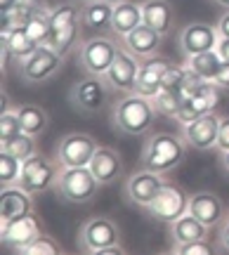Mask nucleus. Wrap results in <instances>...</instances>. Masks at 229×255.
<instances>
[{
    "label": "nucleus",
    "mask_w": 229,
    "mask_h": 255,
    "mask_svg": "<svg viewBox=\"0 0 229 255\" xmlns=\"http://www.w3.org/2000/svg\"><path fill=\"white\" fill-rule=\"evenodd\" d=\"M19 175H21V161L7 151H0V187L17 184Z\"/></svg>",
    "instance_id": "34"
},
{
    "label": "nucleus",
    "mask_w": 229,
    "mask_h": 255,
    "mask_svg": "<svg viewBox=\"0 0 229 255\" xmlns=\"http://www.w3.org/2000/svg\"><path fill=\"white\" fill-rule=\"evenodd\" d=\"M0 151H7V154L17 156L19 161H26L28 156L38 154L36 137L28 135V132H19L17 137H12L7 142H0Z\"/></svg>",
    "instance_id": "31"
},
{
    "label": "nucleus",
    "mask_w": 229,
    "mask_h": 255,
    "mask_svg": "<svg viewBox=\"0 0 229 255\" xmlns=\"http://www.w3.org/2000/svg\"><path fill=\"white\" fill-rule=\"evenodd\" d=\"M218 52H220V57L225 59V62H229V38H222L220 36V40H218V47H215Z\"/></svg>",
    "instance_id": "42"
},
{
    "label": "nucleus",
    "mask_w": 229,
    "mask_h": 255,
    "mask_svg": "<svg viewBox=\"0 0 229 255\" xmlns=\"http://www.w3.org/2000/svg\"><path fill=\"white\" fill-rule=\"evenodd\" d=\"M55 161L45 158L43 154L28 156L26 161H21V175H19L17 184L21 189H26L28 194H33V196L52 189L57 177H59V170H62V165L55 163Z\"/></svg>",
    "instance_id": "7"
},
{
    "label": "nucleus",
    "mask_w": 229,
    "mask_h": 255,
    "mask_svg": "<svg viewBox=\"0 0 229 255\" xmlns=\"http://www.w3.org/2000/svg\"><path fill=\"white\" fill-rule=\"evenodd\" d=\"M220 95H222V88L218 83L203 81L201 85L184 100L182 109H180V114L175 116V121H177L180 126H187V123H192V121L201 119L206 114L215 111V107L220 104Z\"/></svg>",
    "instance_id": "12"
},
{
    "label": "nucleus",
    "mask_w": 229,
    "mask_h": 255,
    "mask_svg": "<svg viewBox=\"0 0 229 255\" xmlns=\"http://www.w3.org/2000/svg\"><path fill=\"white\" fill-rule=\"evenodd\" d=\"M154 220L165 222V225H173L177 218H182L189 213V194L177 187V184H163V189L158 191L151 203L144 208Z\"/></svg>",
    "instance_id": "10"
},
{
    "label": "nucleus",
    "mask_w": 229,
    "mask_h": 255,
    "mask_svg": "<svg viewBox=\"0 0 229 255\" xmlns=\"http://www.w3.org/2000/svg\"><path fill=\"white\" fill-rule=\"evenodd\" d=\"M218 31H220L222 38H229V9L220 17V21H218Z\"/></svg>",
    "instance_id": "41"
},
{
    "label": "nucleus",
    "mask_w": 229,
    "mask_h": 255,
    "mask_svg": "<svg viewBox=\"0 0 229 255\" xmlns=\"http://www.w3.org/2000/svg\"><path fill=\"white\" fill-rule=\"evenodd\" d=\"M19 132H24V128H21V121H19L17 109L5 107L2 114H0V142H7V139H12V137H17Z\"/></svg>",
    "instance_id": "36"
},
{
    "label": "nucleus",
    "mask_w": 229,
    "mask_h": 255,
    "mask_svg": "<svg viewBox=\"0 0 229 255\" xmlns=\"http://www.w3.org/2000/svg\"><path fill=\"white\" fill-rule=\"evenodd\" d=\"M189 213L206 227H218L225 220V203L215 191H199L189 196Z\"/></svg>",
    "instance_id": "19"
},
{
    "label": "nucleus",
    "mask_w": 229,
    "mask_h": 255,
    "mask_svg": "<svg viewBox=\"0 0 229 255\" xmlns=\"http://www.w3.org/2000/svg\"><path fill=\"white\" fill-rule=\"evenodd\" d=\"M111 17H114V5L107 2V0H90L81 9L83 28L95 31V33L104 31V28H111Z\"/></svg>",
    "instance_id": "25"
},
{
    "label": "nucleus",
    "mask_w": 229,
    "mask_h": 255,
    "mask_svg": "<svg viewBox=\"0 0 229 255\" xmlns=\"http://www.w3.org/2000/svg\"><path fill=\"white\" fill-rule=\"evenodd\" d=\"M218 151H229V116L220 119V135H218Z\"/></svg>",
    "instance_id": "38"
},
{
    "label": "nucleus",
    "mask_w": 229,
    "mask_h": 255,
    "mask_svg": "<svg viewBox=\"0 0 229 255\" xmlns=\"http://www.w3.org/2000/svg\"><path fill=\"white\" fill-rule=\"evenodd\" d=\"M215 83L220 85L222 90H229V62H225V66H222V71L218 73V78H215Z\"/></svg>",
    "instance_id": "40"
},
{
    "label": "nucleus",
    "mask_w": 229,
    "mask_h": 255,
    "mask_svg": "<svg viewBox=\"0 0 229 255\" xmlns=\"http://www.w3.org/2000/svg\"><path fill=\"white\" fill-rule=\"evenodd\" d=\"M76 2H81V5H85V2H90V0H76Z\"/></svg>",
    "instance_id": "47"
},
{
    "label": "nucleus",
    "mask_w": 229,
    "mask_h": 255,
    "mask_svg": "<svg viewBox=\"0 0 229 255\" xmlns=\"http://www.w3.org/2000/svg\"><path fill=\"white\" fill-rule=\"evenodd\" d=\"M220 165H222V170L229 175V151H222L220 154Z\"/></svg>",
    "instance_id": "44"
},
{
    "label": "nucleus",
    "mask_w": 229,
    "mask_h": 255,
    "mask_svg": "<svg viewBox=\"0 0 229 255\" xmlns=\"http://www.w3.org/2000/svg\"><path fill=\"white\" fill-rule=\"evenodd\" d=\"M170 66H173V62L161 55H151V57H147V59H139V73H137L135 92H137V95H144V97H154L156 92L161 90L163 76Z\"/></svg>",
    "instance_id": "18"
},
{
    "label": "nucleus",
    "mask_w": 229,
    "mask_h": 255,
    "mask_svg": "<svg viewBox=\"0 0 229 255\" xmlns=\"http://www.w3.org/2000/svg\"><path fill=\"white\" fill-rule=\"evenodd\" d=\"M38 234H40V227H38V220L33 218V213H26V215L12 220V222H0V241H2V246L14 248L17 253L24 246H28Z\"/></svg>",
    "instance_id": "17"
},
{
    "label": "nucleus",
    "mask_w": 229,
    "mask_h": 255,
    "mask_svg": "<svg viewBox=\"0 0 229 255\" xmlns=\"http://www.w3.org/2000/svg\"><path fill=\"white\" fill-rule=\"evenodd\" d=\"M218 239H220V248L225 253H229V215L220 222V234H218Z\"/></svg>",
    "instance_id": "39"
},
{
    "label": "nucleus",
    "mask_w": 229,
    "mask_h": 255,
    "mask_svg": "<svg viewBox=\"0 0 229 255\" xmlns=\"http://www.w3.org/2000/svg\"><path fill=\"white\" fill-rule=\"evenodd\" d=\"M17 114H19V121H21L24 132H28V135L38 137L47 130L50 116H47V111L43 109V107H38V104H24V107L17 109Z\"/></svg>",
    "instance_id": "30"
},
{
    "label": "nucleus",
    "mask_w": 229,
    "mask_h": 255,
    "mask_svg": "<svg viewBox=\"0 0 229 255\" xmlns=\"http://www.w3.org/2000/svg\"><path fill=\"white\" fill-rule=\"evenodd\" d=\"M184 146H187V142L170 135V132H154L147 137V142L142 146L139 165L158 175L173 173L184 161V154H187Z\"/></svg>",
    "instance_id": "2"
},
{
    "label": "nucleus",
    "mask_w": 229,
    "mask_h": 255,
    "mask_svg": "<svg viewBox=\"0 0 229 255\" xmlns=\"http://www.w3.org/2000/svg\"><path fill=\"white\" fill-rule=\"evenodd\" d=\"M137 73H139V59L132 52H128L125 47H120L111 69L107 71L104 81L109 83L111 90L118 92H135V85H137Z\"/></svg>",
    "instance_id": "15"
},
{
    "label": "nucleus",
    "mask_w": 229,
    "mask_h": 255,
    "mask_svg": "<svg viewBox=\"0 0 229 255\" xmlns=\"http://www.w3.org/2000/svg\"><path fill=\"white\" fill-rule=\"evenodd\" d=\"M208 229L211 227H206L201 220H196L192 213H187L170 225V237H173L175 244H187V241L208 239Z\"/></svg>",
    "instance_id": "26"
},
{
    "label": "nucleus",
    "mask_w": 229,
    "mask_h": 255,
    "mask_svg": "<svg viewBox=\"0 0 229 255\" xmlns=\"http://www.w3.org/2000/svg\"><path fill=\"white\" fill-rule=\"evenodd\" d=\"M64 64V57L50 45H40L31 57L19 62V76L26 85H40V83L55 78Z\"/></svg>",
    "instance_id": "8"
},
{
    "label": "nucleus",
    "mask_w": 229,
    "mask_h": 255,
    "mask_svg": "<svg viewBox=\"0 0 229 255\" xmlns=\"http://www.w3.org/2000/svg\"><path fill=\"white\" fill-rule=\"evenodd\" d=\"M100 180L95 177L90 165L83 168H62L59 177L55 182L57 196L66 203H90L97 191H100Z\"/></svg>",
    "instance_id": "4"
},
{
    "label": "nucleus",
    "mask_w": 229,
    "mask_h": 255,
    "mask_svg": "<svg viewBox=\"0 0 229 255\" xmlns=\"http://www.w3.org/2000/svg\"><path fill=\"white\" fill-rule=\"evenodd\" d=\"M107 2H111V5H118V2H123V0H107Z\"/></svg>",
    "instance_id": "46"
},
{
    "label": "nucleus",
    "mask_w": 229,
    "mask_h": 255,
    "mask_svg": "<svg viewBox=\"0 0 229 255\" xmlns=\"http://www.w3.org/2000/svg\"><path fill=\"white\" fill-rule=\"evenodd\" d=\"M215 5H220L222 9H229V0H215Z\"/></svg>",
    "instance_id": "45"
},
{
    "label": "nucleus",
    "mask_w": 229,
    "mask_h": 255,
    "mask_svg": "<svg viewBox=\"0 0 229 255\" xmlns=\"http://www.w3.org/2000/svg\"><path fill=\"white\" fill-rule=\"evenodd\" d=\"M109 90H111L109 83L104 81L102 76H88V78L78 81L71 88L69 102L81 114H97L109 100Z\"/></svg>",
    "instance_id": "11"
},
{
    "label": "nucleus",
    "mask_w": 229,
    "mask_h": 255,
    "mask_svg": "<svg viewBox=\"0 0 229 255\" xmlns=\"http://www.w3.org/2000/svg\"><path fill=\"white\" fill-rule=\"evenodd\" d=\"M43 7H45L43 0H17L12 12H0V14H7L9 21H12V28H17V26H26L28 19L33 17L36 12H40Z\"/></svg>",
    "instance_id": "33"
},
{
    "label": "nucleus",
    "mask_w": 229,
    "mask_h": 255,
    "mask_svg": "<svg viewBox=\"0 0 229 255\" xmlns=\"http://www.w3.org/2000/svg\"><path fill=\"white\" fill-rule=\"evenodd\" d=\"M78 251L90 255H114L123 253L120 229L109 218H90L78 229Z\"/></svg>",
    "instance_id": "3"
},
{
    "label": "nucleus",
    "mask_w": 229,
    "mask_h": 255,
    "mask_svg": "<svg viewBox=\"0 0 229 255\" xmlns=\"http://www.w3.org/2000/svg\"><path fill=\"white\" fill-rule=\"evenodd\" d=\"M218 135H220V116H215V111L182 126V139L187 142V146H192L196 151L215 149L218 146Z\"/></svg>",
    "instance_id": "13"
},
{
    "label": "nucleus",
    "mask_w": 229,
    "mask_h": 255,
    "mask_svg": "<svg viewBox=\"0 0 229 255\" xmlns=\"http://www.w3.org/2000/svg\"><path fill=\"white\" fill-rule=\"evenodd\" d=\"M163 175L151 173L147 168H142L137 173H132L125 180V196L132 206H139V208H147L149 203L158 196V191L163 189Z\"/></svg>",
    "instance_id": "14"
},
{
    "label": "nucleus",
    "mask_w": 229,
    "mask_h": 255,
    "mask_svg": "<svg viewBox=\"0 0 229 255\" xmlns=\"http://www.w3.org/2000/svg\"><path fill=\"white\" fill-rule=\"evenodd\" d=\"M144 21L142 17V5L123 0L118 5H114V17H111V31L118 38H125L130 31H135Z\"/></svg>",
    "instance_id": "24"
},
{
    "label": "nucleus",
    "mask_w": 229,
    "mask_h": 255,
    "mask_svg": "<svg viewBox=\"0 0 229 255\" xmlns=\"http://www.w3.org/2000/svg\"><path fill=\"white\" fill-rule=\"evenodd\" d=\"M100 149L97 139L88 132H71L64 135L57 144L55 158L62 168H83V165H90L95 151Z\"/></svg>",
    "instance_id": "9"
},
{
    "label": "nucleus",
    "mask_w": 229,
    "mask_h": 255,
    "mask_svg": "<svg viewBox=\"0 0 229 255\" xmlns=\"http://www.w3.org/2000/svg\"><path fill=\"white\" fill-rule=\"evenodd\" d=\"M118 43L114 38L97 36L90 40H83L78 47V66L88 76H107V71L111 69V64L118 55Z\"/></svg>",
    "instance_id": "6"
},
{
    "label": "nucleus",
    "mask_w": 229,
    "mask_h": 255,
    "mask_svg": "<svg viewBox=\"0 0 229 255\" xmlns=\"http://www.w3.org/2000/svg\"><path fill=\"white\" fill-rule=\"evenodd\" d=\"M17 5V0H0V12H12Z\"/></svg>",
    "instance_id": "43"
},
{
    "label": "nucleus",
    "mask_w": 229,
    "mask_h": 255,
    "mask_svg": "<svg viewBox=\"0 0 229 255\" xmlns=\"http://www.w3.org/2000/svg\"><path fill=\"white\" fill-rule=\"evenodd\" d=\"M64 251L62 248V244L57 241V239L52 237H47V234H38L28 246H24L19 253L21 255H59Z\"/></svg>",
    "instance_id": "35"
},
{
    "label": "nucleus",
    "mask_w": 229,
    "mask_h": 255,
    "mask_svg": "<svg viewBox=\"0 0 229 255\" xmlns=\"http://www.w3.org/2000/svg\"><path fill=\"white\" fill-rule=\"evenodd\" d=\"M156 114L158 111H156L151 97H144V95H137V92H128L123 100H118L114 104L111 123L123 135L139 137L151 130Z\"/></svg>",
    "instance_id": "1"
},
{
    "label": "nucleus",
    "mask_w": 229,
    "mask_h": 255,
    "mask_svg": "<svg viewBox=\"0 0 229 255\" xmlns=\"http://www.w3.org/2000/svg\"><path fill=\"white\" fill-rule=\"evenodd\" d=\"M180 47L187 57L192 55H201V52H208V50H215L218 47V40H220V31L213 24H203V21H194V24H187V26L180 31Z\"/></svg>",
    "instance_id": "16"
},
{
    "label": "nucleus",
    "mask_w": 229,
    "mask_h": 255,
    "mask_svg": "<svg viewBox=\"0 0 229 255\" xmlns=\"http://www.w3.org/2000/svg\"><path fill=\"white\" fill-rule=\"evenodd\" d=\"M154 107L158 114H163L168 119H175L184 104V90L182 85H173V88H161L154 97Z\"/></svg>",
    "instance_id": "29"
},
{
    "label": "nucleus",
    "mask_w": 229,
    "mask_h": 255,
    "mask_svg": "<svg viewBox=\"0 0 229 255\" xmlns=\"http://www.w3.org/2000/svg\"><path fill=\"white\" fill-rule=\"evenodd\" d=\"M173 251L177 255H211L215 251L213 244H208V239H199V241H187V244H175Z\"/></svg>",
    "instance_id": "37"
},
{
    "label": "nucleus",
    "mask_w": 229,
    "mask_h": 255,
    "mask_svg": "<svg viewBox=\"0 0 229 255\" xmlns=\"http://www.w3.org/2000/svg\"><path fill=\"white\" fill-rule=\"evenodd\" d=\"M50 7H43L40 12H36L33 17L26 21V31L28 36L36 40L38 45H47L50 43V31H52V24H50Z\"/></svg>",
    "instance_id": "32"
},
{
    "label": "nucleus",
    "mask_w": 229,
    "mask_h": 255,
    "mask_svg": "<svg viewBox=\"0 0 229 255\" xmlns=\"http://www.w3.org/2000/svg\"><path fill=\"white\" fill-rule=\"evenodd\" d=\"M90 170L100 180V184L116 182V180H120V175H123L120 154L116 149H111V146H100L90 161Z\"/></svg>",
    "instance_id": "22"
},
{
    "label": "nucleus",
    "mask_w": 229,
    "mask_h": 255,
    "mask_svg": "<svg viewBox=\"0 0 229 255\" xmlns=\"http://www.w3.org/2000/svg\"><path fill=\"white\" fill-rule=\"evenodd\" d=\"M120 40H123V47H125L128 52H132L137 59H147V57H151V55H156V52H158L163 36L142 21L135 31H130L128 36L120 38Z\"/></svg>",
    "instance_id": "21"
},
{
    "label": "nucleus",
    "mask_w": 229,
    "mask_h": 255,
    "mask_svg": "<svg viewBox=\"0 0 229 255\" xmlns=\"http://www.w3.org/2000/svg\"><path fill=\"white\" fill-rule=\"evenodd\" d=\"M0 38H2V47H5L14 59H19V62H21V59H26V57H31L38 47H40L33 38L28 36L26 26L12 28L7 36H0Z\"/></svg>",
    "instance_id": "27"
},
{
    "label": "nucleus",
    "mask_w": 229,
    "mask_h": 255,
    "mask_svg": "<svg viewBox=\"0 0 229 255\" xmlns=\"http://www.w3.org/2000/svg\"><path fill=\"white\" fill-rule=\"evenodd\" d=\"M142 17H144L147 26L158 31L163 38L175 28V9L170 0H144L142 2Z\"/></svg>",
    "instance_id": "23"
},
{
    "label": "nucleus",
    "mask_w": 229,
    "mask_h": 255,
    "mask_svg": "<svg viewBox=\"0 0 229 255\" xmlns=\"http://www.w3.org/2000/svg\"><path fill=\"white\" fill-rule=\"evenodd\" d=\"M50 24H52V31H50L47 45L57 50L62 57H66L81 38V9H76L74 5H59L50 12Z\"/></svg>",
    "instance_id": "5"
},
{
    "label": "nucleus",
    "mask_w": 229,
    "mask_h": 255,
    "mask_svg": "<svg viewBox=\"0 0 229 255\" xmlns=\"http://www.w3.org/2000/svg\"><path fill=\"white\" fill-rule=\"evenodd\" d=\"M184 66H189L196 76H201L203 81H215L218 73L222 71V66H225V59L220 57L218 50H208V52H201V55L187 57Z\"/></svg>",
    "instance_id": "28"
},
{
    "label": "nucleus",
    "mask_w": 229,
    "mask_h": 255,
    "mask_svg": "<svg viewBox=\"0 0 229 255\" xmlns=\"http://www.w3.org/2000/svg\"><path fill=\"white\" fill-rule=\"evenodd\" d=\"M33 210V194L21 189L19 184L2 187L0 191V222H12Z\"/></svg>",
    "instance_id": "20"
}]
</instances>
